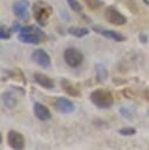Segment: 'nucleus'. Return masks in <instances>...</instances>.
Listing matches in <instances>:
<instances>
[{"mask_svg":"<svg viewBox=\"0 0 149 150\" xmlns=\"http://www.w3.org/2000/svg\"><path fill=\"white\" fill-rule=\"evenodd\" d=\"M89 100L99 109H109L114 104L113 94L109 90L103 89V88H99V89L93 90L89 95Z\"/></svg>","mask_w":149,"mask_h":150,"instance_id":"obj_1","label":"nucleus"},{"mask_svg":"<svg viewBox=\"0 0 149 150\" xmlns=\"http://www.w3.org/2000/svg\"><path fill=\"white\" fill-rule=\"evenodd\" d=\"M20 42L23 43H29V45H38L41 41L46 40V34L35 26H27V27H22L19 36H18Z\"/></svg>","mask_w":149,"mask_h":150,"instance_id":"obj_2","label":"nucleus"},{"mask_svg":"<svg viewBox=\"0 0 149 150\" xmlns=\"http://www.w3.org/2000/svg\"><path fill=\"white\" fill-rule=\"evenodd\" d=\"M33 9V15L34 19L36 20V22L40 26H45L47 25L52 13H53V8L50 5H48L47 2L42 1V0H38L35 1V4L32 7Z\"/></svg>","mask_w":149,"mask_h":150,"instance_id":"obj_3","label":"nucleus"},{"mask_svg":"<svg viewBox=\"0 0 149 150\" xmlns=\"http://www.w3.org/2000/svg\"><path fill=\"white\" fill-rule=\"evenodd\" d=\"M63 59L65 62L72 67V68H77L82 62H83V54L81 50H79L75 47H69L63 52Z\"/></svg>","mask_w":149,"mask_h":150,"instance_id":"obj_4","label":"nucleus"},{"mask_svg":"<svg viewBox=\"0 0 149 150\" xmlns=\"http://www.w3.org/2000/svg\"><path fill=\"white\" fill-rule=\"evenodd\" d=\"M23 95V90L19 87H12L8 90L2 93V103L7 107V108H14L18 102L20 96Z\"/></svg>","mask_w":149,"mask_h":150,"instance_id":"obj_5","label":"nucleus"},{"mask_svg":"<svg viewBox=\"0 0 149 150\" xmlns=\"http://www.w3.org/2000/svg\"><path fill=\"white\" fill-rule=\"evenodd\" d=\"M104 19L114 25V26H122L127 22V18L114 6H108L104 11Z\"/></svg>","mask_w":149,"mask_h":150,"instance_id":"obj_6","label":"nucleus"},{"mask_svg":"<svg viewBox=\"0 0 149 150\" xmlns=\"http://www.w3.org/2000/svg\"><path fill=\"white\" fill-rule=\"evenodd\" d=\"M7 143L13 150H23L26 141L21 132L16 130H9L7 134Z\"/></svg>","mask_w":149,"mask_h":150,"instance_id":"obj_7","label":"nucleus"},{"mask_svg":"<svg viewBox=\"0 0 149 150\" xmlns=\"http://www.w3.org/2000/svg\"><path fill=\"white\" fill-rule=\"evenodd\" d=\"M28 1L27 0H18L13 4V13L14 15L20 19L21 21L29 20V13H28Z\"/></svg>","mask_w":149,"mask_h":150,"instance_id":"obj_8","label":"nucleus"},{"mask_svg":"<svg viewBox=\"0 0 149 150\" xmlns=\"http://www.w3.org/2000/svg\"><path fill=\"white\" fill-rule=\"evenodd\" d=\"M31 57H32L33 62H35L38 66H40L42 68H49L50 67V56L47 52H45L41 48L33 50Z\"/></svg>","mask_w":149,"mask_h":150,"instance_id":"obj_9","label":"nucleus"},{"mask_svg":"<svg viewBox=\"0 0 149 150\" xmlns=\"http://www.w3.org/2000/svg\"><path fill=\"white\" fill-rule=\"evenodd\" d=\"M53 107L55 108V110H57L61 114H69V112H72L75 109L73 102L70 100L66 98V97H57V98H55V101L53 103Z\"/></svg>","mask_w":149,"mask_h":150,"instance_id":"obj_10","label":"nucleus"},{"mask_svg":"<svg viewBox=\"0 0 149 150\" xmlns=\"http://www.w3.org/2000/svg\"><path fill=\"white\" fill-rule=\"evenodd\" d=\"M92 29H93L95 33H97V34H100V35H102V36H104V38H107V39L117 41V42H122V41L126 40V36H124V35H122V34L118 33V32L111 30V29H106V28H101V27H97V26H93Z\"/></svg>","mask_w":149,"mask_h":150,"instance_id":"obj_11","label":"nucleus"},{"mask_svg":"<svg viewBox=\"0 0 149 150\" xmlns=\"http://www.w3.org/2000/svg\"><path fill=\"white\" fill-rule=\"evenodd\" d=\"M60 84H61V89L69 96H73V97H80L81 96V91H80V88L73 83L72 81L67 80V79H62L60 81Z\"/></svg>","mask_w":149,"mask_h":150,"instance_id":"obj_12","label":"nucleus"},{"mask_svg":"<svg viewBox=\"0 0 149 150\" xmlns=\"http://www.w3.org/2000/svg\"><path fill=\"white\" fill-rule=\"evenodd\" d=\"M33 112H34L35 117L39 118L40 121H47L52 117V114H50L49 109L40 102H35L33 104Z\"/></svg>","mask_w":149,"mask_h":150,"instance_id":"obj_13","label":"nucleus"},{"mask_svg":"<svg viewBox=\"0 0 149 150\" xmlns=\"http://www.w3.org/2000/svg\"><path fill=\"white\" fill-rule=\"evenodd\" d=\"M33 80H34L40 87H42V88H45V89H53V88L55 87V83H54V80H53V79H50L49 76H47V75H45V74H42V73H39V71L34 73Z\"/></svg>","mask_w":149,"mask_h":150,"instance_id":"obj_14","label":"nucleus"},{"mask_svg":"<svg viewBox=\"0 0 149 150\" xmlns=\"http://www.w3.org/2000/svg\"><path fill=\"white\" fill-rule=\"evenodd\" d=\"M67 32H68V34H70V35H73V36H76V38H83V36H87V35L89 34V29H88V28L77 27V26L69 27Z\"/></svg>","mask_w":149,"mask_h":150,"instance_id":"obj_15","label":"nucleus"},{"mask_svg":"<svg viewBox=\"0 0 149 150\" xmlns=\"http://www.w3.org/2000/svg\"><path fill=\"white\" fill-rule=\"evenodd\" d=\"M95 73H96V79L99 82H104L108 79V71L106 69V67L101 63H96L95 64Z\"/></svg>","mask_w":149,"mask_h":150,"instance_id":"obj_16","label":"nucleus"},{"mask_svg":"<svg viewBox=\"0 0 149 150\" xmlns=\"http://www.w3.org/2000/svg\"><path fill=\"white\" fill-rule=\"evenodd\" d=\"M84 4L87 5V7L92 11H97L103 6V1L102 0H83Z\"/></svg>","mask_w":149,"mask_h":150,"instance_id":"obj_17","label":"nucleus"},{"mask_svg":"<svg viewBox=\"0 0 149 150\" xmlns=\"http://www.w3.org/2000/svg\"><path fill=\"white\" fill-rule=\"evenodd\" d=\"M66 1H67L68 6H69V8H70L72 11L76 12V13L82 12V5H81L77 0H66Z\"/></svg>","mask_w":149,"mask_h":150,"instance_id":"obj_18","label":"nucleus"},{"mask_svg":"<svg viewBox=\"0 0 149 150\" xmlns=\"http://www.w3.org/2000/svg\"><path fill=\"white\" fill-rule=\"evenodd\" d=\"M118 132L122 136H133L136 134V129L133 127H124V128H121L118 130Z\"/></svg>","mask_w":149,"mask_h":150,"instance_id":"obj_19","label":"nucleus"},{"mask_svg":"<svg viewBox=\"0 0 149 150\" xmlns=\"http://www.w3.org/2000/svg\"><path fill=\"white\" fill-rule=\"evenodd\" d=\"M11 28H6L4 25L0 27V39L1 40H8L11 38Z\"/></svg>","mask_w":149,"mask_h":150,"instance_id":"obj_20","label":"nucleus"},{"mask_svg":"<svg viewBox=\"0 0 149 150\" xmlns=\"http://www.w3.org/2000/svg\"><path fill=\"white\" fill-rule=\"evenodd\" d=\"M21 29H22V26L19 23V22H13L12 23V26H11V30L12 32H21Z\"/></svg>","mask_w":149,"mask_h":150,"instance_id":"obj_21","label":"nucleus"},{"mask_svg":"<svg viewBox=\"0 0 149 150\" xmlns=\"http://www.w3.org/2000/svg\"><path fill=\"white\" fill-rule=\"evenodd\" d=\"M138 39H140V41H141L142 43H147V42H148V35H145V34H143V33H140V34H138Z\"/></svg>","mask_w":149,"mask_h":150,"instance_id":"obj_22","label":"nucleus"},{"mask_svg":"<svg viewBox=\"0 0 149 150\" xmlns=\"http://www.w3.org/2000/svg\"><path fill=\"white\" fill-rule=\"evenodd\" d=\"M142 94H143V97L149 102V88H145V89L143 90V93H142Z\"/></svg>","mask_w":149,"mask_h":150,"instance_id":"obj_23","label":"nucleus"}]
</instances>
